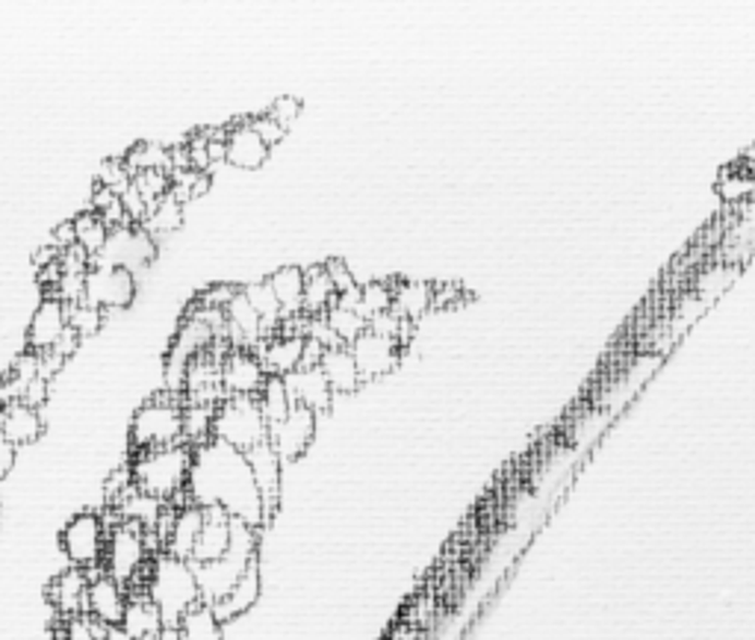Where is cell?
Instances as JSON below:
<instances>
[{
  "label": "cell",
  "mask_w": 755,
  "mask_h": 640,
  "mask_svg": "<svg viewBox=\"0 0 755 640\" xmlns=\"http://www.w3.org/2000/svg\"><path fill=\"white\" fill-rule=\"evenodd\" d=\"M65 328H69L65 304L57 299H45L39 304L36 316H33L31 330H27V346H31V351H36V354L50 351L57 346V340H60Z\"/></svg>",
  "instance_id": "20"
},
{
  "label": "cell",
  "mask_w": 755,
  "mask_h": 640,
  "mask_svg": "<svg viewBox=\"0 0 755 640\" xmlns=\"http://www.w3.org/2000/svg\"><path fill=\"white\" fill-rule=\"evenodd\" d=\"M154 242L145 228H119L110 230V240L104 245L92 266H107V269H140L145 263L154 261Z\"/></svg>",
  "instance_id": "10"
},
{
  "label": "cell",
  "mask_w": 755,
  "mask_h": 640,
  "mask_svg": "<svg viewBox=\"0 0 755 640\" xmlns=\"http://www.w3.org/2000/svg\"><path fill=\"white\" fill-rule=\"evenodd\" d=\"M74 228H77V245L95 261L100 251H104V245H107V240H110V228L100 221V216L95 210L77 216Z\"/></svg>",
  "instance_id": "34"
},
{
  "label": "cell",
  "mask_w": 755,
  "mask_h": 640,
  "mask_svg": "<svg viewBox=\"0 0 755 640\" xmlns=\"http://www.w3.org/2000/svg\"><path fill=\"white\" fill-rule=\"evenodd\" d=\"M207 190H209V174L201 171L199 178H195V186H192V198H199V195H204Z\"/></svg>",
  "instance_id": "59"
},
{
  "label": "cell",
  "mask_w": 755,
  "mask_h": 640,
  "mask_svg": "<svg viewBox=\"0 0 755 640\" xmlns=\"http://www.w3.org/2000/svg\"><path fill=\"white\" fill-rule=\"evenodd\" d=\"M257 399H260V408H263V416H266V422H268V428L287 420L289 411L296 408V404H292V399H289L287 381L275 378V375H268L266 387H263V393H260Z\"/></svg>",
  "instance_id": "33"
},
{
  "label": "cell",
  "mask_w": 755,
  "mask_h": 640,
  "mask_svg": "<svg viewBox=\"0 0 755 640\" xmlns=\"http://www.w3.org/2000/svg\"><path fill=\"white\" fill-rule=\"evenodd\" d=\"M260 584H263V581H260V564L254 560L249 570L242 572V579L230 588L228 596L213 605L216 617H219L221 623H228L242 617V614H249V608H254V602L260 600Z\"/></svg>",
  "instance_id": "24"
},
{
  "label": "cell",
  "mask_w": 755,
  "mask_h": 640,
  "mask_svg": "<svg viewBox=\"0 0 755 640\" xmlns=\"http://www.w3.org/2000/svg\"><path fill=\"white\" fill-rule=\"evenodd\" d=\"M107 538H110V529H107L104 517L86 510V514H77L74 520H69V526L60 534V543L74 567L98 570L104 564V552H107Z\"/></svg>",
  "instance_id": "9"
},
{
  "label": "cell",
  "mask_w": 755,
  "mask_h": 640,
  "mask_svg": "<svg viewBox=\"0 0 755 640\" xmlns=\"http://www.w3.org/2000/svg\"><path fill=\"white\" fill-rule=\"evenodd\" d=\"M266 370L254 351L233 349L225 358V366H221V384H225V393L228 396H254L257 399L263 387H266Z\"/></svg>",
  "instance_id": "15"
},
{
  "label": "cell",
  "mask_w": 755,
  "mask_h": 640,
  "mask_svg": "<svg viewBox=\"0 0 755 640\" xmlns=\"http://www.w3.org/2000/svg\"><path fill=\"white\" fill-rule=\"evenodd\" d=\"M62 358L57 354V351H41L39 354V378H45V381H50L57 372L62 370Z\"/></svg>",
  "instance_id": "53"
},
{
  "label": "cell",
  "mask_w": 755,
  "mask_h": 640,
  "mask_svg": "<svg viewBox=\"0 0 755 640\" xmlns=\"http://www.w3.org/2000/svg\"><path fill=\"white\" fill-rule=\"evenodd\" d=\"M15 449H19V446H12L10 440H3V437H0V479H7V475H10L12 463H15Z\"/></svg>",
  "instance_id": "57"
},
{
  "label": "cell",
  "mask_w": 755,
  "mask_h": 640,
  "mask_svg": "<svg viewBox=\"0 0 755 640\" xmlns=\"http://www.w3.org/2000/svg\"><path fill=\"white\" fill-rule=\"evenodd\" d=\"M77 346H80L77 330L65 328V330H62V337H60V340H57V346H53V349H50V351H57V354H60L62 361H69L71 354H74V351H77Z\"/></svg>",
  "instance_id": "54"
},
{
  "label": "cell",
  "mask_w": 755,
  "mask_h": 640,
  "mask_svg": "<svg viewBox=\"0 0 755 640\" xmlns=\"http://www.w3.org/2000/svg\"><path fill=\"white\" fill-rule=\"evenodd\" d=\"M237 287H213V290L201 292V299L195 304L201 307H213V311H225L230 301L237 299Z\"/></svg>",
  "instance_id": "49"
},
{
  "label": "cell",
  "mask_w": 755,
  "mask_h": 640,
  "mask_svg": "<svg viewBox=\"0 0 755 640\" xmlns=\"http://www.w3.org/2000/svg\"><path fill=\"white\" fill-rule=\"evenodd\" d=\"M313 437H316V413L299 408V404L289 411L287 420L268 428V443L275 446L280 460H296L299 455H304Z\"/></svg>",
  "instance_id": "12"
},
{
  "label": "cell",
  "mask_w": 755,
  "mask_h": 640,
  "mask_svg": "<svg viewBox=\"0 0 755 640\" xmlns=\"http://www.w3.org/2000/svg\"><path fill=\"white\" fill-rule=\"evenodd\" d=\"M48 401V381L45 378H36L27 384V393H24V404H31V408H41Z\"/></svg>",
  "instance_id": "51"
},
{
  "label": "cell",
  "mask_w": 755,
  "mask_h": 640,
  "mask_svg": "<svg viewBox=\"0 0 755 640\" xmlns=\"http://www.w3.org/2000/svg\"><path fill=\"white\" fill-rule=\"evenodd\" d=\"M41 434V416L36 408L24 404V401H12L0 411V437L10 440L12 446H24L33 443Z\"/></svg>",
  "instance_id": "25"
},
{
  "label": "cell",
  "mask_w": 755,
  "mask_h": 640,
  "mask_svg": "<svg viewBox=\"0 0 755 640\" xmlns=\"http://www.w3.org/2000/svg\"><path fill=\"white\" fill-rule=\"evenodd\" d=\"M325 346H319L316 340H304V354H301L299 370H319V363L325 358Z\"/></svg>",
  "instance_id": "50"
},
{
  "label": "cell",
  "mask_w": 755,
  "mask_h": 640,
  "mask_svg": "<svg viewBox=\"0 0 755 640\" xmlns=\"http://www.w3.org/2000/svg\"><path fill=\"white\" fill-rule=\"evenodd\" d=\"M284 381H287V390H289L292 404L308 408V411L313 413L331 411L334 390H331L328 378L322 375V370H296Z\"/></svg>",
  "instance_id": "19"
},
{
  "label": "cell",
  "mask_w": 755,
  "mask_h": 640,
  "mask_svg": "<svg viewBox=\"0 0 755 640\" xmlns=\"http://www.w3.org/2000/svg\"><path fill=\"white\" fill-rule=\"evenodd\" d=\"M245 460H249L251 475H254L260 499H263V508L272 517L280 499V455L275 451L272 443H260V446L245 451Z\"/></svg>",
  "instance_id": "17"
},
{
  "label": "cell",
  "mask_w": 755,
  "mask_h": 640,
  "mask_svg": "<svg viewBox=\"0 0 755 640\" xmlns=\"http://www.w3.org/2000/svg\"><path fill=\"white\" fill-rule=\"evenodd\" d=\"M254 354L263 363L266 375H275V378H287L301 366V354H304V340L301 337H268L254 349Z\"/></svg>",
  "instance_id": "22"
},
{
  "label": "cell",
  "mask_w": 755,
  "mask_h": 640,
  "mask_svg": "<svg viewBox=\"0 0 755 640\" xmlns=\"http://www.w3.org/2000/svg\"><path fill=\"white\" fill-rule=\"evenodd\" d=\"M116 198H119L116 192L107 190V186H100V183H95V192H92V210H95V213L107 210V207H110V204Z\"/></svg>",
  "instance_id": "56"
},
{
  "label": "cell",
  "mask_w": 755,
  "mask_h": 640,
  "mask_svg": "<svg viewBox=\"0 0 755 640\" xmlns=\"http://www.w3.org/2000/svg\"><path fill=\"white\" fill-rule=\"evenodd\" d=\"M89 588L92 576L89 570H71L60 572L57 579L48 584V600L57 608L62 620H74V617H86L89 614Z\"/></svg>",
  "instance_id": "13"
},
{
  "label": "cell",
  "mask_w": 755,
  "mask_h": 640,
  "mask_svg": "<svg viewBox=\"0 0 755 640\" xmlns=\"http://www.w3.org/2000/svg\"><path fill=\"white\" fill-rule=\"evenodd\" d=\"M119 198H121V204H124V213H128V219H130V225H133V228H136L140 221H145V216H148L151 207H148V201L142 198L140 190H136L133 183H130L128 190L121 192Z\"/></svg>",
  "instance_id": "44"
},
{
  "label": "cell",
  "mask_w": 755,
  "mask_h": 640,
  "mask_svg": "<svg viewBox=\"0 0 755 640\" xmlns=\"http://www.w3.org/2000/svg\"><path fill=\"white\" fill-rule=\"evenodd\" d=\"M121 631H124L130 640H151L159 638V635L166 631L163 614H159L157 605L148 600V593H128V608H124Z\"/></svg>",
  "instance_id": "21"
},
{
  "label": "cell",
  "mask_w": 755,
  "mask_h": 640,
  "mask_svg": "<svg viewBox=\"0 0 755 640\" xmlns=\"http://www.w3.org/2000/svg\"><path fill=\"white\" fill-rule=\"evenodd\" d=\"M230 534H233V520L221 508H204V526H201L199 543L192 552V567H204L219 560L230 550Z\"/></svg>",
  "instance_id": "18"
},
{
  "label": "cell",
  "mask_w": 755,
  "mask_h": 640,
  "mask_svg": "<svg viewBox=\"0 0 755 640\" xmlns=\"http://www.w3.org/2000/svg\"><path fill=\"white\" fill-rule=\"evenodd\" d=\"M53 245L60 251H71L77 245V228H74V221H65V225H60V228L53 230Z\"/></svg>",
  "instance_id": "52"
},
{
  "label": "cell",
  "mask_w": 755,
  "mask_h": 640,
  "mask_svg": "<svg viewBox=\"0 0 755 640\" xmlns=\"http://www.w3.org/2000/svg\"><path fill=\"white\" fill-rule=\"evenodd\" d=\"M124 162H128L130 174H140V171H169L171 174L169 148H163V145H151V142H140L136 148H130Z\"/></svg>",
  "instance_id": "35"
},
{
  "label": "cell",
  "mask_w": 755,
  "mask_h": 640,
  "mask_svg": "<svg viewBox=\"0 0 755 640\" xmlns=\"http://www.w3.org/2000/svg\"><path fill=\"white\" fill-rule=\"evenodd\" d=\"M251 128H254V133H257L260 140L266 142L268 148H272V145H278V142L287 136V128H280L278 121L272 119L268 112H263V116H257V119H251Z\"/></svg>",
  "instance_id": "47"
},
{
  "label": "cell",
  "mask_w": 755,
  "mask_h": 640,
  "mask_svg": "<svg viewBox=\"0 0 755 640\" xmlns=\"http://www.w3.org/2000/svg\"><path fill=\"white\" fill-rule=\"evenodd\" d=\"M268 157V145L260 140L251 121H239L233 128H228V162L239 166V169H260Z\"/></svg>",
  "instance_id": "23"
},
{
  "label": "cell",
  "mask_w": 755,
  "mask_h": 640,
  "mask_svg": "<svg viewBox=\"0 0 755 640\" xmlns=\"http://www.w3.org/2000/svg\"><path fill=\"white\" fill-rule=\"evenodd\" d=\"M140 591L148 593V600L157 605L166 629H178V623L187 617L189 611L201 605V588L199 579H195V567L189 560L171 558L166 552L151 560Z\"/></svg>",
  "instance_id": "3"
},
{
  "label": "cell",
  "mask_w": 755,
  "mask_h": 640,
  "mask_svg": "<svg viewBox=\"0 0 755 640\" xmlns=\"http://www.w3.org/2000/svg\"><path fill=\"white\" fill-rule=\"evenodd\" d=\"M299 112H301L299 98H278L272 107H268V116L278 121L280 128H287V131H289V124L299 119Z\"/></svg>",
  "instance_id": "48"
},
{
  "label": "cell",
  "mask_w": 755,
  "mask_h": 640,
  "mask_svg": "<svg viewBox=\"0 0 755 640\" xmlns=\"http://www.w3.org/2000/svg\"><path fill=\"white\" fill-rule=\"evenodd\" d=\"M337 301V290L331 283L325 266L304 271V316H325Z\"/></svg>",
  "instance_id": "29"
},
{
  "label": "cell",
  "mask_w": 755,
  "mask_h": 640,
  "mask_svg": "<svg viewBox=\"0 0 755 640\" xmlns=\"http://www.w3.org/2000/svg\"><path fill=\"white\" fill-rule=\"evenodd\" d=\"M187 499L199 508H221L230 520L257 531L268 520L245 451L221 440H209L195 449Z\"/></svg>",
  "instance_id": "1"
},
{
  "label": "cell",
  "mask_w": 755,
  "mask_h": 640,
  "mask_svg": "<svg viewBox=\"0 0 755 640\" xmlns=\"http://www.w3.org/2000/svg\"><path fill=\"white\" fill-rule=\"evenodd\" d=\"M431 304H434V287H431V283H422V280H398L396 290H393V307H390V311L396 313L398 319L417 322Z\"/></svg>",
  "instance_id": "28"
},
{
  "label": "cell",
  "mask_w": 755,
  "mask_h": 640,
  "mask_svg": "<svg viewBox=\"0 0 755 640\" xmlns=\"http://www.w3.org/2000/svg\"><path fill=\"white\" fill-rule=\"evenodd\" d=\"M192 460H195V449L187 443L133 451V460H130L133 484H136V491L163 502V505H180L178 499L187 502Z\"/></svg>",
  "instance_id": "2"
},
{
  "label": "cell",
  "mask_w": 755,
  "mask_h": 640,
  "mask_svg": "<svg viewBox=\"0 0 755 640\" xmlns=\"http://www.w3.org/2000/svg\"><path fill=\"white\" fill-rule=\"evenodd\" d=\"M107 640H130V638H128V635H124V631H121V629H110V635H107Z\"/></svg>",
  "instance_id": "61"
},
{
  "label": "cell",
  "mask_w": 755,
  "mask_h": 640,
  "mask_svg": "<svg viewBox=\"0 0 755 640\" xmlns=\"http://www.w3.org/2000/svg\"><path fill=\"white\" fill-rule=\"evenodd\" d=\"M216 411L209 404H187L183 411V443L199 449L204 443L213 440V428H216Z\"/></svg>",
  "instance_id": "32"
},
{
  "label": "cell",
  "mask_w": 755,
  "mask_h": 640,
  "mask_svg": "<svg viewBox=\"0 0 755 640\" xmlns=\"http://www.w3.org/2000/svg\"><path fill=\"white\" fill-rule=\"evenodd\" d=\"M393 290L396 283H384V280H372L367 287H360V316L363 319H372V316H381L393 307Z\"/></svg>",
  "instance_id": "37"
},
{
  "label": "cell",
  "mask_w": 755,
  "mask_h": 640,
  "mask_svg": "<svg viewBox=\"0 0 755 640\" xmlns=\"http://www.w3.org/2000/svg\"><path fill=\"white\" fill-rule=\"evenodd\" d=\"M325 271H328V278L331 283H334L337 295H346V292L358 290V280H355L351 269H348L343 261H328L325 263Z\"/></svg>",
  "instance_id": "46"
},
{
  "label": "cell",
  "mask_w": 755,
  "mask_h": 640,
  "mask_svg": "<svg viewBox=\"0 0 755 640\" xmlns=\"http://www.w3.org/2000/svg\"><path fill=\"white\" fill-rule=\"evenodd\" d=\"M207 145H209V136L204 131H195L187 142L189 162H192V169L204 171V174H209V169H213V162H209V154H207Z\"/></svg>",
  "instance_id": "43"
},
{
  "label": "cell",
  "mask_w": 755,
  "mask_h": 640,
  "mask_svg": "<svg viewBox=\"0 0 755 640\" xmlns=\"http://www.w3.org/2000/svg\"><path fill=\"white\" fill-rule=\"evenodd\" d=\"M98 183L100 186H107V190L116 192V195H121V192L128 190L130 183H133V174H130L128 162L119 160V157H116V160L100 162Z\"/></svg>",
  "instance_id": "42"
},
{
  "label": "cell",
  "mask_w": 755,
  "mask_h": 640,
  "mask_svg": "<svg viewBox=\"0 0 755 640\" xmlns=\"http://www.w3.org/2000/svg\"><path fill=\"white\" fill-rule=\"evenodd\" d=\"M257 560V529H251L245 522L233 520V534H230V550L213 564L195 567V579L201 588V602L216 605L228 596V591L242 579V572L249 570Z\"/></svg>",
  "instance_id": "6"
},
{
  "label": "cell",
  "mask_w": 755,
  "mask_h": 640,
  "mask_svg": "<svg viewBox=\"0 0 755 640\" xmlns=\"http://www.w3.org/2000/svg\"><path fill=\"white\" fill-rule=\"evenodd\" d=\"M180 640H221V620L207 602H201L178 623Z\"/></svg>",
  "instance_id": "31"
},
{
  "label": "cell",
  "mask_w": 755,
  "mask_h": 640,
  "mask_svg": "<svg viewBox=\"0 0 755 640\" xmlns=\"http://www.w3.org/2000/svg\"><path fill=\"white\" fill-rule=\"evenodd\" d=\"M325 319H328V325L334 328V334H337L343 346H351V342L358 340V337H363L369 328V322L363 319L360 313L343 311V307H337V304L325 313Z\"/></svg>",
  "instance_id": "38"
},
{
  "label": "cell",
  "mask_w": 755,
  "mask_h": 640,
  "mask_svg": "<svg viewBox=\"0 0 755 640\" xmlns=\"http://www.w3.org/2000/svg\"><path fill=\"white\" fill-rule=\"evenodd\" d=\"M157 543L151 541L148 531L140 529L136 522H116L110 526L107 538V552H104V572L116 579L124 591H140L151 560L157 558Z\"/></svg>",
  "instance_id": "4"
},
{
  "label": "cell",
  "mask_w": 755,
  "mask_h": 640,
  "mask_svg": "<svg viewBox=\"0 0 755 640\" xmlns=\"http://www.w3.org/2000/svg\"><path fill=\"white\" fill-rule=\"evenodd\" d=\"M216 340H219L216 328H209L207 322L195 319V316H187L183 325H180L178 337L171 342L169 354H166V390L183 393L189 366L199 361L204 351L213 349Z\"/></svg>",
  "instance_id": "8"
},
{
  "label": "cell",
  "mask_w": 755,
  "mask_h": 640,
  "mask_svg": "<svg viewBox=\"0 0 755 640\" xmlns=\"http://www.w3.org/2000/svg\"><path fill=\"white\" fill-rule=\"evenodd\" d=\"M213 440H221L239 451H249L260 443H268V422L263 416L260 399L254 396H230L216 411Z\"/></svg>",
  "instance_id": "7"
},
{
  "label": "cell",
  "mask_w": 755,
  "mask_h": 640,
  "mask_svg": "<svg viewBox=\"0 0 755 640\" xmlns=\"http://www.w3.org/2000/svg\"><path fill=\"white\" fill-rule=\"evenodd\" d=\"M65 313H69V328L77 330L80 340H83V337H92V334H98L100 322H104V311L92 307V304H86V301H80V304H65Z\"/></svg>",
  "instance_id": "40"
},
{
  "label": "cell",
  "mask_w": 755,
  "mask_h": 640,
  "mask_svg": "<svg viewBox=\"0 0 755 640\" xmlns=\"http://www.w3.org/2000/svg\"><path fill=\"white\" fill-rule=\"evenodd\" d=\"M348 349L355 354V363H358L360 378L363 381L384 378L387 372L396 370L398 358H402V346H398L396 340L378 337L372 330H367L363 337H358Z\"/></svg>",
  "instance_id": "14"
},
{
  "label": "cell",
  "mask_w": 755,
  "mask_h": 640,
  "mask_svg": "<svg viewBox=\"0 0 755 640\" xmlns=\"http://www.w3.org/2000/svg\"><path fill=\"white\" fill-rule=\"evenodd\" d=\"M62 251L53 245V242H48V245H41L36 254H33V263H36V271L48 269V266H53V263H60Z\"/></svg>",
  "instance_id": "55"
},
{
  "label": "cell",
  "mask_w": 755,
  "mask_h": 640,
  "mask_svg": "<svg viewBox=\"0 0 755 640\" xmlns=\"http://www.w3.org/2000/svg\"><path fill=\"white\" fill-rule=\"evenodd\" d=\"M133 295H136L133 271L95 266L86 275V304L98 307V311H121V307H128L130 301H133Z\"/></svg>",
  "instance_id": "11"
},
{
  "label": "cell",
  "mask_w": 755,
  "mask_h": 640,
  "mask_svg": "<svg viewBox=\"0 0 755 640\" xmlns=\"http://www.w3.org/2000/svg\"><path fill=\"white\" fill-rule=\"evenodd\" d=\"M183 411L187 396L183 393H157L154 399L142 404L133 422H130V446L133 451L163 449L183 443Z\"/></svg>",
  "instance_id": "5"
},
{
  "label": "cell",
  "mask_w": 755,
  "mask_h": 640,
  "mask_svg": "<svg viewBox=\"0 0 755 640\" xmlns=\"http://www.w3.org/2000/svg\"><path fill=\"white\" fill-rule=\"evenodd\" d=\"M207 154H209V162H213V166H216V162L228 160V140H209Z\"/></svg>",
  "instance_id": "58"
},
{
  "label": "cell",
  "mask_w": 755,
  "mask_h": 640,
  "mask_svg": "<svg viewBox=\"0 0 755 640\" xmlns=\"http://www.w3.org/2000/svg\"><path fill=\"white\" fill-rule=\"evenodd\" d=\"M180 221H183V207H180L178 201L171 198V195H166V198L157 201V204L151 207L145 221H142V228L148 230L151 237H154V233H169V230H178Z\"/></svg>",
  "instance_id": "36"
},
{
  "label": "cell",
  "mask_w": 755,
  "mask_h": 640,
  "mask_svg": "<svg viewBox=\"0 0 755 640\" xmlns=\"http://www.w3.org/2000/svg\"><path fill=\"white\" fill-rule=\"evenodd\" d=\"M133 186L140 190V195L148 201V207H154L157 201H163L171 190V174L169 171H140L133 174Z\"/></svg>",
  "instance_id": "41"
},
{
  "label": "cell",
  "mask_w": 755,
  "mask_h": 640,
  "mask_svg": "<svg viewBox=\"0 0 755 640\" xmlns=\"http://www.w3.org/2000/svg\"><path fill=\"white\" fill-rule=\"evenodd\" d=\"M151 640H180V638H178V629H166L159 638H151Z\"/></svg>",
  "instance_id": "60"
},
{
  "label": "cell",
  "mask_w": 755,
  "mask_h": 640,
  "mask_svg": "<svg viewBox=\"0 0 755 640\" xmlns=\"http://www.w3.org/2000/svg\"><path fill=\"white\" fill-rule=\"evenodd\" d=\"M319 370H322V375L328 378L331 390L334 393H355L360 384H363L358 363H355V354H351L348 346L325 351V358H322V363H319Z\"/></svg>",
  "instance_id": "26"
},
{
  "label": "cell",
  "mask_w": 755,
  "mask_h": 640,
  "mask_svg": "<svg viewBox=\"0 0 755 640\" xmlns=\"http://www.w3.org/2000/svg\"><path fill=\"white\" fill-rule=\"evenodd\" d=\"M717 192L723 195V201L732 204H744V201L755 198V162H735L720 174L717 181Z\"/></svg>",
  "instance_id": "30"
},
{
  "label": "cell",
  "mask_w": 755,
  "mask_h": 640,
  "mask_svg": "<svg viewBox=\"0 0 755 640\" xmlns=\"http://www.w3.org/2000/svg\"><path fill=\"white\" fill-rule=\"evenodd\" d=\"M92 588H89V617H95L110 629H121L124 620V608H128V591L121 588L119 581L110 579L104 567L89 570Z\"/></svg>",
  "instance_id": "16"
},
{
  "label": "cell",
  "mask_w": 755,
  "mask_h": 640,
  "mask_svg": "<svg viewBox=\"0 0 755 640\" xmlns=\"http://www.w3.org/2000/svg\"><path fill=\"white\" fill-rule=\"evenodd\" d=\"M308 340H316L319 346H325V349H339V346H343L325 316H310L308 319Z\"/></svg>",
  "instance_id": "45"
},
{
  "label": "cell",
  "mask_w": 755,
  "mask_h": 640,
  "mask_svg": "<svg viewBox=\"0 0 755 640\" xmlns=\"http://www.w3.org/2000/svg\"><path fill=\"white\" fill-rule=\"evenodd\" d=\"M110 626H104L95 617H74V620H60L57 640H107Z\"/></svg>",
  "instance_id": "39"
},
{
  "label": "cell",
  "mask_w": 755,
  "mask_h": 640,
  "mask_svg": "<svg viewBox=\"0 0 755 640\" xmlns=\"http://www.w3.org/2000/svg\"><path fill=\"white\" fill-rule=\"evenodd\" d=\"M268 287L278 295L284 319L289 316H301L304 313V269L299 266H284V269L268 275Z\"/></svg>",
  "instance_id": "27"
}]
</instances>
